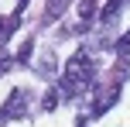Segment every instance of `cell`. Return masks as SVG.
I'll use <instances>...</instances> for the list:
<instances>
[{
  "label": "cell",
  "instance_id": "6da1fadb",
  "mask_svg": "<svg viewBox=\"0 0 130 127\" xmlns=\"http://www.w3.org/2000/svg\"><path fill=\"white\" fill-rule=\"evenodd\" d=\"M92 82H96V59H92L89 48H79L75 55L69 59V65H65V76H62V96H69V100H75V96H82L86 89H92Z\"/></svg>",
  "mask_w": 130,
  "mask_h": 127
},
{
  "label": "cell",
  "instance_id": "7a4b0ae2",
  "mask_svg": "<svg viewBox=\"0 0 130 127\" xmlns=\"http://www.w3.org/2000/svg\"><path fill=\"white\" fill-rule=\"evenodd\" d=\"M24 114H27V93L24 89H10V96H7L4 107H0V127L7 120H21Z\"/></svg>",
  "mask_w": 130,
  "mask_h": 127
},
{
  "label": "cell",
  "instance_id": "3957f363",
  "mask_svg": "<svg viewBox=\"0 0 130 127\" xmlns=\"http://www.w3.org/2000/svg\"><path fill=\"white\" fill-rule=\"evenodd\" d=\"M130 4V0H110V4L99 10V27H113L117 24V17H120V10Z\"/></svg>",
  "mask_w": 130,
  "mask_h": 127
},
{
  "label": "cell",
  "instance_id": "277c9868",
  "mask_svg": "<svg viewBox=\"0 0 130 127\" xmlns=\"http://www.w3.org/2000/svg\"><path fill=\"white\" fill-rule=\"evenodd\" d=\"M69 4H72V0H48V7H45V14H41V27H48V24H55V21H58L62 14L69 10Z\"/></svg>",
  "mask_w": 130,
  "mask_h": 127
},
{
  "label": "cell",
  "instance_id": "5b68a950",
  "mask_svg": "<svg viewBox=\"0 0 130 127\" xmlns=\"http://www.w3.org/2000/svg\"><path fill=\"white\" fill-rule=\"evenodd\" d=\"M17 27H21V10H14L10 17L0 24V45H7V41L14 38V31H17Z\"/></svg>",
  "mask_w": 130,
  "mask_h": 127
},
{
  "label": "cell",
  "instance_id": "8992f818",
  "mask_svg": "<svg viewBox=\"0 0 130 127\" xmlns=\"http://www.w3.org/2000/svg\"><path fill=\"white\" fill-rule=\"evenodd\" d=\"M31 52H34V38H24L17 45V52H14V62H17V65H27V62H31Z\"/></svg>",
  "mask_w": 130,
  "mask_h": 127
},
{
  "label": "cell",
  "instance_id": "52a82bcc",
  "mask_svg": "<svg viewBox=\"0 0 130 127\" xmlns=\"http://www.w3.org/2000/svg\"><path fill=\"white\" fill-rule=\"evenodd\" d=\"M58 89H55V86H48L45 89V96H41V110H45V114H55V107H58Z\"/></svg>",
  "mask_w": 130,
  "mask_h": 127
},
{
  "label": "cell",
  "instance_id": "ba28073f",
  "mask_svg": "<svg viewBox=\"0 0 130 127\" xmlns=\"http://www.w3.org/2000/svg\"><path fill=\"white\" fill-rule=\"evenodd\" d=\"M38 72H41V76H52V72H55V55H52V52H48V55H41Z\"/></svg>",
  "mask_w": 130,
  "mask_h": 127
},
{
  "label": "cell",
  "instance_id": "9c48e42d",
  "mask_svg": "<svg viewBox=\"0 0 130 127\" xmlns=\"http://www.w3.org/2000/svg\"><path fill=\"white\" fill-rule=\"evenodd\" d=\"M14 65H17V62H14V55H0V76H4V72H10Z\"/></svg>",
  "mask_w": 130,
  "mask_h": 127
},
{
  "label": "cell",
  "instance_id": "30bf717a",
  "mask_svg": "<svg viewBox=\"0 0 130 127\" xmlns=\"http://www.w3.org/2000/svg\"><path fill=\"white\" fill-rule=\"evenodd\" d=\"M27 4H31V0H17V10H24V7H27Z\"/></svg>",
  "mask_w": 130,
  "mask_h": 127
},
{
  "label": "cell",
  "instance_id": "8fae6325",
  "mask_svg": "<svg viewBox=\"0 0 130 127\" xmlns=\"http://www.w3.org/2000/svg\"><path fill=\"white\" fill-rule=\"evenodd\" d=\"M75 127H86V117H75Z\"/></svg>",
  "mask_w": 130,
  "mask_h": 127
}]
</instances>
